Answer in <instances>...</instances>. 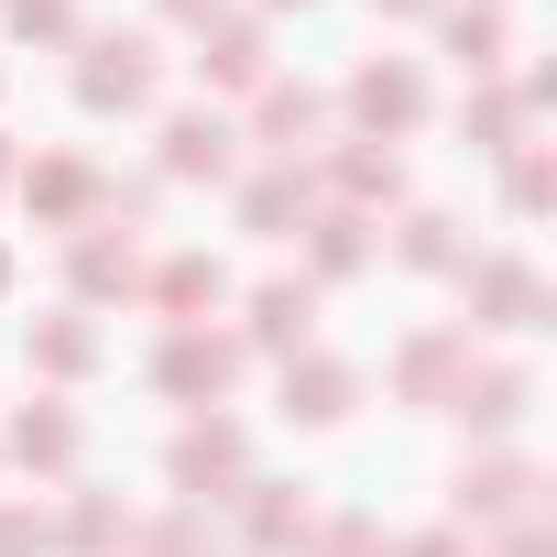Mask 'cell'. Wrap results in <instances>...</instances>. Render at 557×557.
<instances>
[{
    "label": "cell",
    "mask_w": 557,
    "mask_h": 557,
    "mask_svg": "<svg viewBox=\"0 0 557 557\" xmlns=\"http://www.w3.org/2000/svg\"><path fill=\"white\" fill-rule=\"evenodd\" d=\"M329 186H339L350 208H394V197H405V164H394L383 143H350V153L329 164Z\"/></svg>",
    "instance_id": "obj_19"
},
{
    "label": "cell",
    "mask_w": 557,
    "mask_h": 557,
    "mask_svg": "<svg viewBox=\"0 0 557 557\" xmlns=\"http://www.w3.org/2000/svg\"><path fill=\"white\" fill-rule=\"evenodd\" d=\"M230 503H240V524H251V557H296V546L318 535L307 492H285V481H251V492H230Z\"/></svg>",
    "instance_id": "obj_10"
},
{
    "label": "cell",
    "mask_w": 557,
    "mask_h": 557,
    "mask_svg": "<svg viewBox=\"0 0 557 557\" xmlns=\"http://www.w3.org/2000/svg\"><path fill=\"white\" fill-rule=\"evenodd\" d=\"M307 339H318V285H296V273H285V285L251 296V350H285V361H296Z\"/></svg>",
    "instance_id": "obj_16"
},
{
    "label": "cell",
    "mask_w": 557,
    "mask_h": 557,
    "mask_svg": "<svg viewBox=\"0 0 557 557\" xmlns=\"http://www.w3.org/2000/svg\"><path fill=\"white\" fill-rule=\"evenodd\" d=\"M143 296H153L175 329H197V318L230 296V273H219V251H175V262H153V273H143Z\"/></svg>",
    "instance_id": "obj_9"
},
{
    "label": "cell",
    "mask_w": 557,
    "mask_h": 557,
    "mask_svg": "<svg viewBox=\"0 0 557 557\" xmlns=\"http://www.w3.org/2000/svg\"><path fill=\"white\" fill-rule=\"evenodd\" d=\"M318 557H383V535H372V513H339L329 535H307Z\"/></svg>",
    "instance_id": "obj_30"
},
{
    "label": "cell",
    "mask_w": 557,
    "mask_h": 557,
    "mask_svg": "<svg viewBox=\"0 0 557 557\" xmlns=\"http://www.w3.org/2000/svg\"><path fill=\"white\" fill-rule=\"evenodd\" d=\"M153 383H164L175 405H219V394L240 383V339H219V329H175L164 361H153Z\"/></svg>",
    "instance_id": "obj_2"
},
{
    "label": "cell",
    "mask_w": 557,
    "mask_h": 557,
    "mask_svg": "<svg viewBox=\"0 0 557 557\" xmlns=\"http://www.w3.org/2000/svg\"><path fill=\"white\" fill-rule=\"evenodd\" d=\"M240 164V132L219 121V110H175L164 121V175H186V186H219Z\"/></svg>",
    "instance_id": "obj_6"
},
{
    "label": "cell",
    "mask_w": 557,
    "mask_h": 557,
    "mask_svg": "<svg viewBox=\"0 0 557 557\" xmlns=\"http://www.w3.org/2000/svg\"><path fill=\"white\" fill-rule=\"evenodd\" d=\"M318 132H329V99H318V88H285V77H262V88H251V143H262V153H285V164H296Z\"/></svg>",
    "instance_id": "obj_5"
},
{
    "label": "cell",
    "mask_w": 557,
    "mask_h": 557,
    "mask_svg": "<svg viewBox=\"0 0 557 557\" xmlns=\"http://www.w3.org/2000/svg\"><path fill=\"white\" fill-rule=\"evenodd\" d=\"M66 273H77L88 307H132V296H143V240H132L121 219H99V230L66 251Z\"/></svg>",
    "instance_id": "obj_3"
},
{
    "label": "cell",
    "mask_w": 557,
    "mask_h": 557,
    "mask_svg": "<svg viewBox=\"0 0 557 557\" xmlns=\"http://www.w3.org/2000/svg\"><path fill=\"white\" fill-rule=\"evenodd\" d=\"M262 12H307V0H262Z\"/></svg>",
    "instance_id": "obj_34"
},
{
    "label": "cell",
    "mask_w": 557,
    "mask_h": 557,
    "mask_svg": "<svg viewBox=\"0 0 557 557\" xmlns=\"http://www.w3.org/2000/svg\"><path fill=\"white\" fill-rule=\"evenodd\" d=\"M0 186H12V143H0Z\"/></svg>",
    "instance_id": "obj_36"
},
{
    "label": "cell",
    "mask_w": 557,
    "mask_h": 557,
    "mask_svg": "<svg viewBox=\"0 0 557 557\" xmlns=\"http://www.w3.org/2000/svg\"><path fill=\"white\" fill-rule=\"evenodd\" d=\"M197 77H208V88H262V77H273L262 23H208V34H197Z\"/></svg>",
    "instance_id": "obj_11"
},
{
    "label": "cell",
    "mask_w": 557,
    "mask_h": 557,
    "mask_svg": "<svg viewBox=\"0 0 557 557\" xmlns=\"http://www.w3.org/2000/svg\"><path fill=\"white\" fill-rule=\"evenodd\" d=\"M372 12H448V0H372Z\"/></svg>",
    "instance_id": "obj_33"
},
{
    "label": "cell",
    "mask_w": 557,
    "mask_h": 557,
    "mask_svg": "<svg viewBox=\"0 0 557 557\" xmlns=\"http://www.w3.org/2000/svg\"><path fill=\"white\" fill-rule=\"evenodd\" d=\"M34 372H55V383L99 372V329L88 318H34Z\"/></svg>",
    "instance_id": "obj_20"
},
{
    "label": "cell",
    "mask_w": 557,
    "mask_h": 557,
    "mask_svg": "<svg viewBox=\"0 0 557 557\" xmlns=\"http://www.w3.org/2000/svg\"><path fill=\"white\" fill-rule=\"evenodd\" d=\"M448 55H459L470 77H492V66H503V12H448Z\"/></svg>",
    "instance_id": "obj_23"
},
{
    "label": "cell",
    "mask_w": 557,
    "mask_h": 557,
    "mask_svg": "<svg viewBox=\"0 0 557 557\" xmlns=\"http://www.w3.org/2000/svg\"><path fill=\"white\" fill-rule=\"evenodd\" d=\"M459 513H470V524H524V513H535V470H524V459L459 470Z\"/></svg>",
    "instance_id": "obj_14"
},
{
    "label": "cell",
    "mask_w": 557,
    "mask_h": 557,
    "mask_svg": "<svg viewBox=\"0 0 557 557\" xmlns=\"http://www.w3.org/2000/svg\"><path fill=\"white\" fill-rule=\"evenodd\" d=\"M383 557H470L459 535H416V546H383Z\"/></svg>",
    "instance_id": "obj_31"
},
{
    "label": "cell",
    "mask_w": 557,
    "mask_h": 557,
    "mask_svg": "<svg viewBox=\"0 0 557 557\" xmlns=\"http://www.w3.org/2000/svg\"><path fill=\"white\" fill-rule=\"evenodd\" d=\"M513 121H524V110H513L503 88H481V99L459 110V143H470V153H503V143H513Z\"/></svg>",
    "instance_id": "obj_24"
},
{
    "label": "cell",
    "mask_w": 557,
    "mask_h": 557,
    "mask_svg": "<svg viewBox=\"0 0 557 557\" xmlns=\"http://www.w3.org/2000/svg\"><path fill=\"white\" fill-rule=\"evenodd\" d=\"M55 535H66V546H121V535H132V524H121V503H110V492H77V503H66V524H55Z\"/></svg>",
    "instance_id": "obj_25"
},
{
    "label": "cell",
    "mask_w": 557,
    "mask_h": 557,
    "mask_svg": "<svg viewBox=\"0 0 557 557\" xmlns=\"http://www.w3.org/2000/svg\"><path fill=\"white\" fill-rule=\"evenodd\" d=\"M405 262H416V273H448V262H459V240H448V219H437V208H416V219H405Z\"/></svg>",
    "instance_id": "obj_27"
},
{
    "label": "cell",
    "mask_w": 557,
    "mask_h": 557,
    "mask_svg": "<svg viewBox=\"0 0 557 557\" xmlns=\"http://www.w3.org/2000/svg\"><path fill=\"white\" fill-rule=\"evenodd\" d=\"M470 318H481V329H535V318H546V285H535L524 262H481V273H470Z\"/></svg>",
    "instance_id": "obj_17"
},
{
    "label": "cell",
    "mask_w": 557,
    "mask_h": 557,
    "mask_svg": "<svg viewBox=\"0 0 557 557\" xmlns=\"http://www.w3.org/2000/svg\"><path fill=\"white\" fill-rule=\"evenodd\" d=\"M0 296H12V251H0Z\"/></svg>",
    "instance_id": "obj_35"
},
{
    "label": "cell",
    "mask_w": 557,
    "mask_h": 557,
    "mask_svg": "<svg viewBox=\"0 0 557 557\" xmlns=\"http://www.w3.org/2000/svg\"><path fill=\"white\" fill-rule=\"evenodd\" d=\"M12 459H34V470H66V459H77V426H66V405H23V416H12Z\"/></svg>",
    "instance_id": "obj_21"
},
{
    "label": "cell",
    "mask_w": 557,
    "mask_h": 557,
    "mask_svg": "<svg viewBox=\"0 0 557 557\" xmlns=\"http://www.w3.org/2000/svg\"><path fill=\"white\" fill-rule=\"evenodd\" d=\"M0 12H12L23 45H66V34H77V0H0Z\"/></svg>",
    "instance_id": "obj_26"
},
{
    "label": "cell",
    "mask_w": 557,
    "mask_h": 557,
    "mask_svg": "<svg viewBox=\"0 0 557 557\" xmlns=\"http://www.w3.org/2000/svg\"><path fill=\"white\" fill-rule=\"evenodd\" d=\"M459 372H470V339L426 329V339H405V361H394V394H405V405H448V394H459Z\"/></svg>",
    "instance_id": "obj_13"
},
{
    "label": "cell",
    "mask_w": 557,
    "mask_h": 557,
    "mask_svg": "<svg viewBox=\"0 0 557 557\" xmlns=\"http://www.w3.org/2000/svg\"><path fill=\"white\" fill-rule=\"evenodd\" d=\"M307 240H318V273H361V251H372L361 208H307Z\"/></svg>",
    "instance_id": "obj_22"
},
{
    "label": "cell",
    "mask_w": 557,
    "mask_h": 557,
    "mask_svg": "<svg viewBox=\"0 0 557 557\" xmlns=\"http://www.w3.org/2000/svg\"><path fill=\"white\" fill-rule=\"evenodd\" d=\"M45 546H55V524L34 503H0V557H45Z\"/></svg>",
    "instance_id": "obj_29"
},
{
    "label": "cell",
    "mask_w": 557,
    "mask_h": 557,
    "mask_svg": "<svg viewBox=\"0 0 557 557\" xmlns=\"http://www.w3.org/2000/svg\"><path fill=\"white\" fill-rule=\"evenodd\" d=\"M23 197H34V219H45V230H77V219H88V208H99L110 186H99V175H88L77 153H45V164L23 175Z\"/></svg>",
    "instance_id": "obj_12"
},
{
    "label": "cell",
    "mask_w": 557,
    "mask_h": 557,
    "mask_svg": "<svg viewBox=\"0 0 557 557\" xmlns=\"http://www.w3.org/2000/svg\"><path fill=\"white\" fill-rule=\"evenodd\" d=\"M307 208H318L307 164H273V175H251V186H240V230H262V240H285V230H307Z\"/></svg>",
    "instance_id": "obj_15"
},
{
    "label": "cell",
    "mask_w": 557,
    "mask_h": 557,
    "mask_svg": "<svg viewBox=\"0 0 557 557\" xmlns=\"http://www.w3.org/2000/svg\"><path fill=\"white\" fill-rule=\"evenodd\" d=\"M524 394H535V383H524L513 361H481V372H459V394H448V405H459L470 426H513V416H524Z\"/></svg>",
    "instance_id": "obj_18"
},
{
    "label": "cell",
    "mask_w": 557,
    "mask_h": 557,
    "mask_svg": "<svg viewBox=\"0 0 557 557\" xmlns=\"http://www.w3.org/2000/svg\"><path fill=\"white\" fill-rule=\"evenodd\" d=\"M164 12H175V23H197V34H208V23H219V0H164Z\"/></svg>",
    "instance_id": "obj_32"
},
{
    "label": "cell",
    "mask_w": 557,
    "mask_h": 557,
    "mask_svg": "<svg viewBox=\"0 0 557 557\" xmlns=\"http://www.w3.org/2000/svg\"><path fill=\"white\" fill-rule=\"evenodd\" d=\"M350 405H361V372H350V361H318V350L285 361V416H296V426H339Z\"/></svg>",
    "instance_id": "obj_8"
},
{
    "label": "cell",
    "mask_w": 557,
    "mask_h": 557,
    "mask_svg": "<svg viewBox=\"0 0 557 557\" xmlns=\"http://www.w3.org/2000/svg\"><path fill=\"white\" fill-rule=\"evenodd\" d=\"M77 99L88 110H143L153 99V45L143 34H88L77 45Z\"/></svg>",
    "instance_id": "obj_1"
},
{
    "label": "cell",
    "mask_w": 557,
    "mask_h": 557,
    "mask_svg": "<svg viewBox=\"0 0 557 557\" xmlns=\"http://www.w3.org/2000/svg\"><path fill=\"white\" fill-rule=\"evenodd\" d=\"M164 470H175V492H197V503H230V492H240V426H219V416H208V426H186Z\"/></svg>",
    "instance_id": "obj_7"
},
{
    "label": "cell",
    "mask_w": 557,
    "mask_h": 557,
    "mask_svg": "<svg viewBox=\"0 0 557 557\" xmlns=\"http://www.w3.org/2000/svg\"><path fill=\"white\" fill-rule=\"evenodd\" d=\"M546 197H557V164H546V143H513V208L535 219Z\"/></svg>",
    "instance_id": "obj_28"
},
{
    "label": "cell",
    "mask_w": 557,
    "mask_h": 557,
    "mask_svg": "<svg viewBox=\"0 0 557 557\" xmlns=\"http://www.w3.org/2000/svg\"><path fill=\"white\" fill-rule=\"evenodd\" d=\"M350 121H361V143H394V132H416V121H426V77L372 55V66L350 77Z\"/></svg>",
    "instance_id": "obj_4"
}]
</instances>
